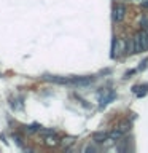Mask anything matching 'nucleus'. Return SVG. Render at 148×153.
<instances>
[{
  "label": "nucleus",
  "mask_w": 148,
  "mask_h": 153,
  "mask_svg": "<svg viewBox=\"0 0 148 153\" xmlns=\"http://www.w3.org/2000/svg\"><path fill=\"white\" fill-rule=\"evenodd\" d=\"M148 50V30H143L137 33L132 40V51L134 53H142Z\"/></svg>",
  "instance_id": "1"
},
{
  "label": "nucleus",
  "mask_w": 148,
  "mask_h": 153,
  "mask_svg": "<svg viewBox=\"0 0 148 153\" xmlns=\"http://www.w3.org/2000/svg\"><path fill=\"white\" fill-rule=\"evenodd\" d=\"M124 14H126V8L123 5H115V8H113V19L115 21L121 22L124 19Z\"/></svg>",
  "instance_id": "2"
},
{
  "label": "nucleus",
  "mask_w": 148,
  "mask_h": 153,
  "mask_svg": "<svg viewBox=\"0 0 148 153\" xmlns=\"http://www.w3.org/2000/svg\"><path fill=\"white\" fill-rule=\"evenodd\" d=\"M108 137H110V134H107V132H95L94 134L95 142H105V140H108Z\"/></svg>",
  "instance_id": "3"
},
{
  "label": "nucleus",
  "mask_w": 148,
  "mask_h": 153,
  "mask_svg": "<svg viewBox=\"0 0 148 153\" xmlns=\"http://www.w3.org/2000/svg\"><path fill=\"white\" fill-rule=\"evenodd\" d=\"M45 142L48 143V145H56V143H57V137L51 131H48V136L45 137Z\"/></svg>",
  "instance_id": "4"
},
{
  "label": "nucleus",
  "mask_w": 148,
  "mask_h": 153,
  "mask_svg": "<svg viewBox=\"0 0 148 153\" xmlns=\"http://www.w3.org/2000/svg\"><path fill=\"white\" fill-rule=\"evenodd\" d=\"M142 26L145 27V30H148V16L143 18V21H142Z\"/></svg>",
  "instance_id": "5"
}]
</instances>
